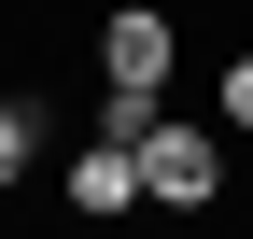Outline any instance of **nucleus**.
Here are the masks:
<instances>
[{"label": "nucleus", "mask_w": 253, "mask_h": 239, "mask_svg": "<svg viewBox=\"0 0 253 239\" xmlns=\"http://www.w3.org/2000/svg\"><path fill=\"white\" fill-rule=\"evenodd\" d=\"M169 71H183V0H113L99 14V84L169 99Z\"/></svg>", "instance_id": "f257e3e1"}, {"label": "nucleus", "mask_w": 253, "mask_h": 239, "mask_svg": "<svg viewBox=\"0 0 253 239\" xmlns=\"http://www.w3.org/2000/svg\"><path fill=\"white\" fill-rule=\"evenodd\" d=\"M225 197V141L197 127V113H169V127L141 141V211H211Z\"/></svg>", "instance_id": "f03ea898"}, {"label": "nucleus", "mask_w": 253, "mask_h": 239, "mask_svg": "<svg viewBox=\"0 0 253 239\" xmlns=\"http://www.w3.org/2000/svg\"><path fill=\"white\" fill-rule=\"evenodd\" d=\"M71 211L84 225H126V211H141V155H126V141H84V155H71Z\"/></svg>", "instance_id": "7ed1b4c3"}, {"label": "nucleus", "mask_w": 253, "mask_h": 239, "mask_svg": "<svg viewBox=\"0 0 253 239\" xmlns=\"http://www.w3.org/2000/svg\"><path fill=\"white\" fill-rule=\"evenodd\" d=\"M42 169V99H0V197Z\"/></svg>", "instance_id": "20e7f679"}, {"label": "nucleus", "mask_w": 253, "mask_h": 239, "mask_svg": "<svg viewBox=\"0 0 253 239\" xmlns=\"http://www.w3.org/2000/svg\"><path fill=\"white\" fill-rule=\"evenodd\" d=\"M211 99H225V127H253V42L225 56V84H211Z\"/></svg>", "instance_id": "39448f33"}]
</instances>
